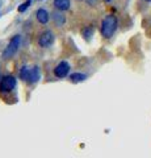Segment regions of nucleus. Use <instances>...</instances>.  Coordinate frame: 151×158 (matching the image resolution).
Listing matches in <instances>:
<instances>
[{"label":"nucleus","instance_id":"f257e3e1","mask_svg":"<svg viewBox=\"0 0 151 158\" xmlns=\"http://www.w3.org/2000/svg\"><path fill=\"white\" fill-rule=\"evenodd\" d=\"M20 78L24 82H28L30 85H34L41 79V70L38 66H33V67H28V66H22L20 70Z\"/></svg>","mask_w":151,"mask_h":158},{"label":"nucleus","instance_id":"f03ea898","mask_svg":"<svg viewBox=\"0 0 151 158\" xmlns=\"http://www.w3.org/2000/svg\"><path fill=\"white\" fill-rule=\"evenodd\" d=\"M117 31V19L113 15H108L101 23V34L105 38H110Z\"/></svg>","mask_w":151,"mask_h":158},{"label":"nucleus","instance_id":"7ed1b4c3","mask_svg":"<svg viewBox=\"0 0 151 158\" xmlns=\"http://www.w3.org/2000/svg\"><path fill=\"white\" fill-rule=\"evenodd\" d=\"M20 44H21V36H20V34H16V36H13L11 38V41H9V44L7 45V48L4 49L3 54H2L3 59H8V58L13 57L14 54L17 53L18 48H20Z\"/></svg>","mask_w":151,"mask_h":158},{"label":"nucleus","instance_id":"20e7f679","mask_svg":"<svg viewBox=\"0 0 151 158\" xmlns=\"http://www.w3.org/2000/svg\"><path fill=\"white\" fill-rule=\"evenodd\" d=\"M16 87V78L13 75H6L3 77L0 82V92H9Z\"/></svg>","mask_w":151,"mask_h":158},{"label":"nucleus","instance_id":"39448f33","mask_svg":"<svg viewBox=\"0 0 151 158\" xmlns=\"http://www.w3.org/2000/svg\"><path fill=\"white\" fill-rule=\"evenodd\" d=\"M54 33L50 32V31H45L41 36H40V40H38V44H40V46L42 48H47V46H50L53 42H54Z\"/></svg>","mask_w":151,"mask_h":158},{"label":"nucleus","instance_id":"423d86ee","mask_svg":"<svg viewBox=\"0 0 151 158\" xmlns=\"http://www.w3.org/2000/svg\"><path fill=\"white\" fill-rule=\"evenodd\" d=\"M69 71H70V65H69V62L62 61V62H59V63H58V65L55 66V69H54V75H55L57 78H65V77H67Z\"/></svg>","mask_w":151,"mask_h":158},{"label":"nucleus","instance_id":"0eeeda50","mask_svg":"<svg viewBox=\"0 0 151 158\" xmlns=\"http://www.w3.org/2000/svg\"><path fill=\"white\" fill-rule=\"evenodd\" d=\"M49 19H50V16H49V12L46 11V9L43 8H40L37 11V20L40 21L41 24H46L49 21Z\"/></svg>","mask_w":151,"mask_h":158},{"label":"nucleus","instance_id":"6e6552de","mask_svg":"<svg viewBox=\"0 0 151 158\" xmlns=\"http://www.w3.org/2000/svg\"><path fill=\"white\" fill-rule=\"evenodd\" d=\"M54 7L58 11H67L70 8V0H54Z\"/></svg>","mask_w":151,"mask_h":158},{"label":"nucleus","instance_id":"1a4fd4ad","mask_svg":"<svg viewBox=\"0 0 151 158\" xmlns=\"http://www.w3.org/2000/svg\"><path fill=\"white\" fill-rule=\"evenodd\" d=\"M85 79H87V75L81 73H74L70 75V81L72 83H80V82H84Z\"/></svg>","mask_w":151,"mask_h":158},{"label":"nucleus","instance_id":"9d476101","mask_svg":"<svg viewBox=\"0 0 151 158\" xmlns=\"http://www.w3.org/2000/svg\"><path fill=\"white\" fill-rule=\"evenodd\" d=\"M83 36H84V38L88 41V40L92 37V34H93V28L92 27H88V28H85V29H83Z\"/></svg>","mask_w":151,"mask_h":158},{"label":"nucleus","instance_id":"9b49d317","mask_svg":"<svg viewBox=\"0 0 151 158\" xmlns=\"http://www.w3.org/2000/svg\"><path fill=\"white\" fill-rule=\"evenodd\" d=\"M54 20H55L57 25H61V24L65 23V17H63V15H59V13H55L54 15Z\"/></svg>","mask_w":151,"mask_h":158},{"label":"nucleus","instance_id":"f8f14e48","mask_svg":"<svg viewBox=\"0 0 151 158\" xmlns=\"http://www.w3.org/2000/svg\"><path fill=\"white\" fill-rule=\"evenodd\" d=\"M30 3H32V0H26L24 4H21V6L18 7V12H25L26 9H28V7L30 6Z\"/></svg>","mask_w":151,"mask_h":158},{"label":"nucleus","instance_id":"ddd939ff","mask_svg":"<svg viewBox=\"0 0 151 158\" xmlns=\"http://www.w3.org/2000/svg\"><path fill=\"white\" fill-rule=\"evenodd\" d=\"M104 2H106V3H109V2H112V0H104Z\"/></svg>","mask_w":151,"mask_h":158},{"label":"nucleus","instance_id":"4468645a","mask_svg":"<svg viewBox=\"0 0 151 158\" xmlns=\"http://www.w3.org/2000/svg\"><path fill=\"white\" fill-rule=\"evenodd\" d=\"M145 2H151V0H145Z\"/></svg>","mask_w":151,"mask_h":158}]
</instances>
